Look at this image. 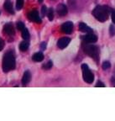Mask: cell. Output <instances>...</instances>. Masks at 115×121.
I'll return each instance as SVG.
<instances>
[{
  "label": "cell",
  "instance_id": "cell-1",
  "mask_svg": "<svg viewBox=\"0 0 115 121\" xmlns=\"http://www.w3.org/2000/svg\"><path fill=\"white\" fill-rule=\"evenodd\" d=\"M3 70L4 72H9L16 67V60L12 51H9L4 54L3 58Z\"/></svg>",
  "mask_w": 115,
  "mask_h": 121
},
{
  "label": "cell",
  "instance_id": "cell-2",
  "mask_svg": "<svg viewBox=\"0 0 115 121\" xmlns=\"http://www.w3.org/2000/svg\"><path fill=\"white\" fill-rule=\"evenodd\" d=\"M111 9L108 6L98 5L93 10V14L98 21L105 22L108 19L109 13H111Z\"/></svg>",
  "mask_w": 115,
  "mask_h": 121
},
{
  "label": "cell",
  "instance_id": "cell-3",
  "mask_svg": "<svg viewBox=\"0 0 115 121\" xmlns=\"http://www.w3.org/2000/svg\"><path fill=\"white\" fill-rule=\"evenodd\" d=\"M83 51L87 56L92 57L95 61L98 62V60H99V52L100 51H99V48L98 46L90 45V44H86V45H83Z\"/></svg>",
  "mask_w": 115,
  "mask_h": 121
},
{
  "label": "cell",
  "instance_id": "cell-4",
  "mask_svg": "<svg viewBox=\"0 0 115 121\" xmlns=\"http://www.w3.org/2000/svg\"><path fill=\"white\" fill-rule=\"evenodd\" d=\"M81 71H82V77L84 81L87 83H93L94 81V75L89 69L87 64L81 65Z\"/></svg>",
  "mask_w": 115,
  "mask_h": 121
},
{
  "label": "cell",
  "instance_id": "cell-5",
  "mask_svg": "<svg viewBox=\"0 0 115 121\" xmlns=\"http://www.w3.org/2000/svg\"><path fill=\"white\" fill-rule=\"evenodd\" d=\"M82 40L85 44H92L95 43L98 40V36L96 35H94L93 33H90L87 34L86 35H84L82 37Z\"/></svg>",
  "mask_w": 115,
  "mask_h": 121
},
{
  "label": "cell",
  "instance_id": "cell-6",
  "mask_svg": "<svg viewBox=\"0 0 115 121\" xmlns=\"http://www.w3.org/2000/svg\"><path fill=\"white\" fill-rule=\"evenodd\" d=\"M28 18L29 19L32 21V22H35L38 23V24H40L41 23V19H40V15L38 13L37 10H32L31 12L28 13Z\"/></svg>",
  "mask_w": 115,
  "mask_h": 121
},
{
  "label": "cell",
  "instance_id": "cell-7",
  "mask_svg": "<svg viewBox=\"0 0 115 121\" xmlns=\"http://www.w3.org/2000/svg\"><path fill=\"white\" fill-rule=\"evenodd\" d=\"M4 32L9 36H13L15 34L14 27L13 25L11 23H8L4 26Z\"/></svg>",
  "mask_w": 115,
  "mask_h": 121
},
{
  "label": "cell",
  "instance_id": "cell-8",
  "mask_svg": "<svg viewBox=\"0 0 115 121\" xmlns=\"http://www.w3.org/2000/svg\"><path fill=\"white\" fill-rule=\"evenodd\" d=\"M61 30L62 32L66 34H71L73 30V24L72 22H66L61 25Z\"/></svg>",
  "mask_w": 115,
  "mask_h": 121
},
{
  "label": "cell",
  "instance_id": "cell-9",
  "mask_svg": "<svg viewBox=\"0 0 115 121\" xmlns=\"http://www.w3.org/2000/svg\"><path fill=\"white\" fill-rule=\"evenodd\" d=\"M71 39L68 37H62L60 38V40L57 42V46H58L60 49H64L68 45V44L70 43Z\"/></svg>",
  "mask_w": 115,
  "mask_h": 121
},
{
  "label": "cell",
  "instance_id": "cell-10",
  "mask_svg": "<svg viewBox=\"0 0 115 121\" xmlns=\"http://www.w3.org/2000/svg\"><path fill=\"white\" fill-rule=\"evenodd\" d=\"M56 12L59 16H65V15H66V13L68 12L67 7L63 4H59L58 7L56 8Z\"/></svg>",
  "mask_w": 115,
  "mask_h": 121
},
{
  "label": "cell",
  "instance_id": "cell-11",
  "mask_svg": "<svg viewBox=\"0 0 115 121\" xmlns=\"http://www.w3.org/2000/svg\"><path fill=\"white\" fill-rule=\"evenodd\" d=\"M79 30L83 33H87V34H90V33H93V30L85 24V23H80L79 24Z\"/></svg>",
  "mask_w": 115,
  "mask_h": 121
},
{
  "label": "cell",
  "instance_id": "cell-12",
  "mask_svg": "<svg viewBox=\"0 0 115 121\" xmlns=\"http://www.w3.org/2000/svg\"><path fill=\"white\" fill-rule=\"evenodd\" d=\"M4 9L6 10V12H8L9 13H12V14H13V13H14L13 4H12L11 0H6L5 3H4Z\"/></svg>",
  "mask_w": 115,
  "mask_h": 121
},
{
  "label": "cell",
  "instance_id": "cell-13",
  "mask_svg": "<svg viewBox=\"0 0 115 121\" xmlns=\"http://www.w3.org/2000/svg\"><path fill=\"white\" fill-rule=\"evenodd\" d=\"M30 80H31V74H30V71H26V72L24 73V76H23L21 82H22L23 85L25 86L30 82Z\"/></svg>",
  "mask_w": 115,
  "mask_h": 121
},
{
  "label": "cell",
  "instance_id": "cell-14",
  "mask_svg": "<svg viewBox=\"0 0 115 121\" xmlns=\"http://www.w3.org/2000/svg\"><path fill=\"white\" fill-rule=\"evenodd\" d=\"M32 60L34 61H36V62H40L44 60V54L42 52L34 53L32 56Z\"/></svg>",
  "mask_w": 115,
  "mask_h": 121
},
{
  "label": "cell",
  "instance_id": "cell-15",
  "mask_svg": "<svg viewBox=\"0 0 115 121\" xmlns=\"http://www.w3.org/2000/svg\"><path fill=\"white\" fill-rule=\"evenodd\" d=\"M29 48V42L27 40H25V41H23L20 43L19 45V50L21 51H26Z\"/></svg>",
  "mask_w": 115,
  "mask_h": 121
},
{
  "label": "cell",
  "instance_id": "cell-16",
  "mask_svg": "<svg viewBox=\"0 0 115 121\" xmlns=\"http://www.w3.org/2000/svg\"><path fill=\"white\" fill-rule=\"evenodd\" d=\"M21 32H22L21 35H22V37H23L24 40H27L30 39V32H29V30H27L26 28H25L23 30H21Z\"/></svg>",
  "mask_w": 115,
  "mask_h": 121
},
{
  "label": "cell",
  "instance_id": "cell-17",
  "mask_svg": "<svg viewBox=\"0 0 115 121\" xmlns=\"http://www.w3.org/2000/svg\"><path fill=\"white\" fill-rule=\"evenodd\" d=\"M47 17L49 19V20L52 21L53 19H54V10H53L52 8L49 9V10L47 11Z\"/></svg>",
  "mask_w": 115,
  "mask_h": 121
},
{
  "label": "cell",
  "instance_id": "cell-18",
  "mask_svg": "<svg viewBox=\"0 0 115 121\" xmlns=\"http://www.w3.org/2000/svg\"><path fill=\"white\" fill-rule=\"evenodd\" d=\"M23 6H24V0H17V2H16V9H22Z\"/></svg>",
  "mask_w": 115,
  "mask_h": 121
},
{
  "label": "cell",
  "instance_id": "cell-19",
  "mask_svg": "<svg viewBox=\"0 0 115 121\" xmlns=\"http://www.w3.org/2000/svg\"><path fill=\"white\" fill-rule=\"evenodd\" d=\"M51 67H52V61H51V60H49L48 62L44 64L43 66H42V68L45 69V70H49V69H51Z\"/></svg>",
  "mask_w": 115,
  "mask_h": 121
},
{
  "label": "cell",
  "instance_id": "cell-20",
  "mask_svg": "<svg viewBox=\"0 0 115 121\" xmlns=\"http://www.w3.org/2000/svg\"><path fill=\"white\" fill-rule=\"evenodd\" d=\"M110 67H111V64H110L109 61H104L102 63V69L103 70H108Z\"/></svg>",
  "mask_w": 115,
  "mask_h": 121
},
{
  "label": "cell",
  "instance_id": "cell-21",
  "mask_svg": "<svg viewBox=\"0 0 115 121\" xmlns=\"http://www.w3.org/2000/svg\"><path fill=\"white\" fill-rule=\"evenodd\" d=\"M16 27H17V29L19 30H23L25 28V24L23 22H18L17 23V25H16Z\"/></svg>",
  "mask_w": 115,
  "mask_h": 121
},
{
  "label": "cell",
  "instance_id": "cell-22",
  "mask_svg": "<svg viewBox=\"0 0 115 121\" xmlns=\"http://www.w3.org/2000/svg\"><path fill=\"white\" fill-rule=\"evenodd\" d=\"M109 32H110V35H111L112 36L114 35H115V26H114V25H112L111 26H110Z\"/></svg>",
  "mask_w": 115,
  "mask_h": 121
},
{
  "label": "cell",
  "instance_id": "cell-23",
  "mask_svg": "<svg viewBox=\"0 0 115 121\" xmlns=\"http://www.w3.org/2000/svg\"><path fill=\"white\" fill-rule=\"evenodd\" d=\"M111 18H112V20H113V24H115V9L111 10Z\"/></svg>",
  "mask_w": 115,
  "mask_h": 121
},
{
  "label": "cell",
  "instance_id": "cell-24",
  "mask_svg": "<svg viewBox=\"0 0 115 121\" xmlns=\"http://www.w3.org/2000/svg\"><path fill=\"white\" fill-rule=\"evenodd\" d=\"M46 11H47V9H46V6H42V9H41V13H42V17H44L46 13Z\"/></svg>",
  "mask_w": 115,
  "mask_h": 121
},
{
  "label": "cell",
  "instance_id": "cell-25",
  "mask_svg": "<svg viewBox=\"0 0 115 121\" xmlns=\"http://www.w3.org/2000/svg\"><path fill=\"white\" fill-rule=\"evenodd\" d=\"M96 87H105V85H104V84L102 82L98 81V83L96 84Z\"/></svg>",
  "mask_w": 115,
  "mask_h": 121
},
{
  "label": "cell",
  "instance_id": "cell-26",
  "mask_svg": "<svg viewBox=\"0 0 115 121\" xmlns=\"http://www.w3.org/2000/svg\"><path fill=\"white\" fill-rule=\"evenodd\" d=\"M4 41L0 38V51L4 49Z\"/></svg>",
  "mask_w": 115,
  "mask_h": 121
},
{
  "label": "cell",
  "instance_id": "cell-27",
  "mask_svg": "<svg viewBox=\"0 0 115 121\" xmlns=\"http://www.w3.org/2000/svg\"><path fill=\"white\" fill-rule=\"evenodd\" d=\"M40 49L42 50V51H45V49H46V43L45 42H42L41 45H40Z\"/></svg>",
  "mask_w": 115,
  "mask_h": 121
},
{
  "label": "cell",
  "instance_id": "cell-28",
  "mask_svg": "<svg viewBox=\"0 0 115 121\" xmlns=\"http://www.w3.org/2000/svg\"><path fill=\"white\" fill-rule=\"evenodd\" d=\"M43 2V0H39V3H42Z\"/></svg>",
  "mask_w": 115,
  "mask_h": 121
}]
</instances>
